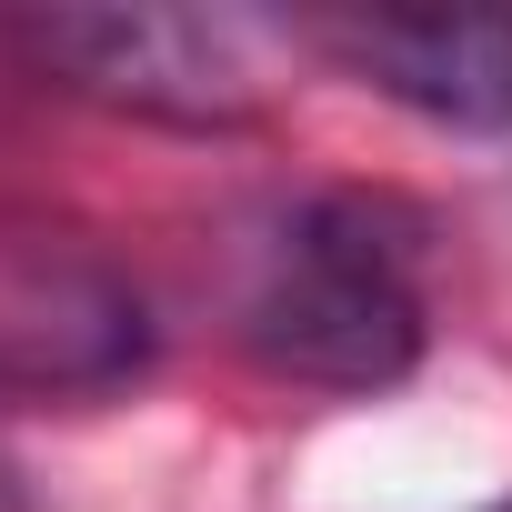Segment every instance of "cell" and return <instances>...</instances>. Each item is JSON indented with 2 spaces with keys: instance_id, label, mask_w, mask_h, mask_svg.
<instances>
[{
  "instance_id": "1",
  "label": "cell",
  "mask_w": 512,
  "mask_h": 512,
  "mask_svg": "<svg viewBox=\"0 0 512 512\" xmlns=\"http://www.w3.org/2000/svg\"><path fill=\"white\" fill-rule=\"evenodd\" d=\"M231 332L241 352L312 382V392H382L422 362V262L382 201L312 191L272 211L241 251L231 282Z\"/></svg>"
},
{
  "instance_id": "2",
  "label": "cell",
  "mask_w": 512,
  "mask_h": 512,
  "mask_svg": "<svg viewBox=\"0 0 512 512\" xmlns=\"http://www.w3.org/2000/svg\"><path fill=\"white\" fill-rule=\"evenodd\" d=\"M151 372V302L51 211H0V402H111Z\"/></svg>"
},
{
  "instance_id": "3",
  "label": "cell",
  "mask_w": 512,
  "mask_h": 512,
  "mask_svg": "<svg viewBox=\"0 0 512 512\" xmlns=\"http://www.w3.org/2000/svg\"><path fill=\"white\" fill-rule=\"evenodd\" d=\"M0 51L41 71L71 101L131 111V121H181V131H231L262 111V61L241 21L211 11H11Z\"/></svg>"
},
{
  "instance_id": "4",
  "label": "cell",
  "mask_w": 512,
  "mask_h": 512,
  "mask_svg": "<svg viewBox=\"0 0 512 512\" xmlns=\"http://www.w3.org/2000/svg\"><path fill=\"white\" fill-rule=\"evenodd\" d=\"M312 41L442 131H512V11H332Z\"/></svg>"
},
{
  "instance_id": "5",
  "label": "cell",
  "mask_w": 512,
  "mask_h": 512,
  "mask_svg": "<svg viewBox=\"0 0 512 512\" xmlns=\"http://www.w3.org/2000/svg\"><path fill=\"white\" fill-rule=\"evenodd\" d=\"M0 502H11V472H0Z\"/></svg>"
},
{
  "instance_id": "6",
  "label": "cell",
  "mask_w": 512,
  "mask_h": 512,
  "mask_svg": "<svg viewBox=\"0 0 512 512\" xmlns=\"http://www.w3.org/2000/svg\"><path fill=\"white\" fill-rule=\"evenodd\" d=\"M492 512H512V502H492Z\"/></svg>"
}]
</instances>
